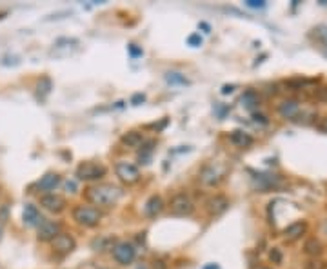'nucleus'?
<instances>
[{
  "label": "nucleus",
  "instance_id": "obj_1",
  "mask_svg": "<svg viewBox=\"0 0 327 269\" xmlns=\"http://www.w3.org/2000/svg\"><path fill=\"white\" fill-rule=\"evenodd\" d=\"M122 195V187L115 186V184H96V186H89L84 191L86 200L93 205H98V207H113L118 204Z\"/></svg>",
  "mask_w": 327,
  "mask_h": 269
},
{
  "label": "nucleus",
  "instance_id": "obj_2",
  "mask_svg": "<svg viewBox=\"0 0 327 269\" xmlns=\"http://www.w3.org/2000/svg\"><path fill=\"white\" fill-rule=\"evenodd\" d=\"M73 218H75L77 224L84 225V227H96L102 220V211L98 207H93V205L80 204L73 209Z\"/></svg>",
  "mask_w": 327,
  "mask_h": 269
},
{
  "label": "nucleus",
  "instance_id": "obj_3",
  "mask_svg": "<svg viewBox=\"0 0 327 269\" xmlns=\"http://www.w3.org/2000/svg\"><path fill=\"white\" fill-rule=\"evenodd\" d=\"M108 169L104 164L98 162H82L77 167V179L84 180V182H93V180H100L102 177H106Z\"/></svg>",
  "mask_w": 327,
  "mask_h": 269
},
{
  "label": "nucleus",
  "instance_id": "obj_4",
  "mask_svg": "<svg viewBox=\"0 0 327 269\" xmlns=\"http://www.w3.org/2000/svg\"><path fill=\"white\" fill-rule=\"evenodd\" d=\"M169 211L171 215L174 217H189L193 215L195 211V202L191 200L189 195L186 193H178V195H174L171 202H169Z\"/></svg>",
  "mask_w": 327,
  "mask_h": 269
},
{
  "label": "nucleus",
  "instance_id": "obj_5",
  "mask_svg": "<svg viewBox=\"0 0 327 269\" xmlns=\"http://www.w3.org/2000/svg\"><path fill=\"white\" fill-rule=\"evenodd\" d=\"M115 173H116V177L120 179V182L128 184V186H133V184H136V182L140 180V169H138L135 164L126 162V160L116 162Z\"/></svg>",
  "mask_w": 327,
  "mask_h": 269
},
{
  "label": "nucleus",
  "instance_id": "obj_6",
  "mask_svg": "<svg viewBox=\"0 0 327 269\" xmlns=\"http://www.w3.org/2000/svg\"><path fill=\"white\" fill-rule=\"evenodd\" d=\"M135 256H136V249L131 242H118L113 246V258H115L120 266L133 264Z\"/></svg>",
  "mask_w": 327,
  "mask_h": 269
},
{
  "label": "nucleus",
  "instance_id": "obj_7",
  "mask_svg": "<svg viewBox=\"0 0 327 269\" xmlns=\"http://www.w3.org/2000/svg\"><path fill=\"white\" fill-rule=\"evenodd\" d=\"M225 175V169L224 167H218L215 164H207L204 166V169L200 171V182L205 184V186H217L220 180L224 179Z\"/></svg>",
  "mask_w": 327,
  "mask_h": 269
},
{
  "label": "nucleus",
  "instance_id": "obj_8",
  "mask_svg": "<svg viewBox=\"0 0 327 269\" xmlns=\"http://www.w3.org/2000/svg\"><path fill=\"white\" fill-rule=\"evenodd\" d=\"M51 244H53V249H55V253H58V255H62V256L73 253L75 247H77L75 238L71 237V235H67V233H58L57 237L51 240Z\"/></svg>",
  "mask_w": 327,
  "mask_h": 269
},
{
  "label": "nucleus",
  "instance_id": "obj_9",
  "mask_svg": "<svg viewBox=\"0 0 327 269\" xmlns=\"http://www.w3.org/2000/svg\"><path fill=\"white\" fill-rule=\"evenodd\" d=\"M40 205L44 207V209H47L49 213H55V215H58V213H62L65 209V199L64 197H60V195H44L42 199H40Z\"/></svg>",
  "mask_w": 327,
  "mask_h": 269
},
{
  "label": "nucleus",
  "instance_id": "obj_10",
  "mask_svg": "<svg viewBox=\"0 0 327 269\" xmlns=\"http://www.w3.org/2000/svg\"><path fill=\"white\" fill-rule=\"evenodd\" d=\"M205 205H207V211L215 215V217H218V215H222V213L229 209V200L225 199L224 195H215L211 199H207Z\"/></svg>",
  "mask_w": 327,
  "mask_h": 269
},
{
  "label": "nucleus",
  "instance_id": "obj_11",
  "mask_svg": "<svg viewBox=\"0 0 327 269\" xmlns=\"http://www.w3.org/2000/svg\"><path fill=\"white\" fill-rule=\"evenodd\" d=\"M58 233H60V224H58V222H53V220H44L42 225L39 227V240H42V242L53 240Z\"/></svg>",
  "mask_w": 327,
  "mask_h": 269
},
{
  "label": "nucleus",
  "instance_id": "obj_12",
  "mask_svg": "<svg viewBox=\"0 0 327 269\" xmlns=\"http://www.w3.org/2000/svg\"><path fill=\"white\" fill-rule=\"evenodd\" d=\"M278 113L283 116V118H289V120H295L300 116V104L296 100H283L280 106H278Z\"/></svg>",
  "mask_w": 327,
  "mask_h": 269
},
{
  "label": "nucleus",
  "instance_id": "obj_13",
  "mask_svg": "<svg viewBox=\"0 0 327 269\" xmlns=\"http://www.w3.org/2000/svg\"><path fill=\"white\" fill-rule=\"evenodd\" d=\"M45 218L40 215V211L37 209V205L33 204H26V207H24V224L31 225V227H35V225H42V222H44Z\"/></svg>",
  "mask_w": 327,
  "mask_h": 269
},
{
  "label": "nucleus",
  "instance_id": "obj_14",
  "mask_svg": "<svg viewBox=\"0 0 327 269\" xmlns=\"http://www.w3.org/2000/svg\"><path fill=\"white\" fill-rule=\"evenodd\" d=\"M60 182H62V179H60L58 173H45L37 182V189H40V191H53V189H57L60 186Z\"/></svg>",
  "mask_w": 327,
  "mask_h": 269
},
{
  "label": "nucleus",
  "instance_id": "obj_15",
  "mask_svg": "<svg viewBox=\"0 0 327 269\" xmlns=\"http://www.w3.org/2000/svg\"><path fill=\"white\" fill-rule=\"evenodd\" d=\"M144 211H146V215H148L149 218H154L156 215H160V213L164 211V200H162V197H158V195L149 197V200L146 202Z\"/></svg>",
  "mask_w": 327,
  "mask_h": 269
},
{
  "label": "nucleus",
  "instance_id": "obj_16",
  "mask_svg": "<svg viewBox=\"0 0 327 269\" xmlns=\"http://www.w3.org/2000/svg\"><path fill=\"white\" fill-rule=\"evenodd\" d=\"M305 231H307V224L305 222H295V224H291L289 227L283 229V237H285V240L293 242V240H298Z\"/></svg>",
  "mask_w": 327,
  "mask_h": 269
},
{
  "label": "nucleus",
  "instance_id": "obj_17",
  "mask_svg": "<svg viewBox=\"0 0 327 269\" xmlns=\"http://www.w3.org/2000/svg\"><path fill=\"white\" fill-rule=\"evenodd\" d=\"M229 140L238 146V148H249L251 144H253V136L249 133H244V131H233L229 134Z\"/></svg>",
  "mask_w": 327,
  "mask_h": 269
},
{
  "label": "nucleus",
  "instance_id": "obj_18",
  "mask_svg": "<svg viewBox=\"0 0 327 269\" xmlns=\"http://www.w3.org/2000/svg\"><path fill=\"white\" fill-rule=\"evenodd\" d=\"M122 144L128 146V148H140L142 144H144V136L138 131H128L122 136Z\"/></svg>",
  "mask_w": 327,
  "mask_h": 269
},
{
  "label": "nucleus",
  "instance_id": "obj_19",
  "mask_svg": "<svg viewBox=\"0 0 327 269\" xmlns=\"http://www.w3.org/2000/svg\"><path fill=\"white\" fill-rule=\"evenodd\" d=\"M51 88H53L51 80L47 77H42L39 80V84H37V96H39L40 100H45V96L51 93Z\"/></svg>",
  "mask_w": 327,
  "mask_h": 269
},
{
  "label": "nucleus",
  "instance_id": "obj_20",
  "mask_svg": "<svg viewBox=\"0 0 327 269\" xmlns=\"http://www.w3.org/2000/svg\"><path fill=\"white\" fill-rule=\"evenodd\" d=\"M153 149H154V140L144 142L140 146V151H138V160H140L142 164H148L151 155H153Z\"/></svg>",
  "mask_w": 327,
  "mask_h": 269
},
{
  "label": "nucleus",
  "instance_id": "obj_21",
  "mask_svg": "<svg viewBox=\"0 0 327 269\" xmlns=\"http://www.w3.org/2000/svg\"><path fill=\"white\" fill-rule=\"evenodd\" d=\"M166 82L171 84V86H187L189 80L184 75L176 73V71H169V73H166Z\"/></svg>",
  "mask_w": 327,
  "mask_h": 269
},
{
  "label": "nucleus",
  "instance_id": "obj_22",
  "mask_svg": "<svg viewBox=\"0 0 327 269\" xmlns=\"http://www.w3.org/2000/svg\"><path fill=\"white\" fill-rule=\"evenodd\" d=\"M304 249H305V253L311 256H316L322 253V244L316 240V238H309L307 242H305V246H304Z\"/></svg>",
  "mask_w": 327,
  "mask_h": 269
},
{
  "label": "nucleus",
  "instance_id": "obj_23",
  "mask_svg": "<svg viewBox=\"0 0 327 269\" xmlns=\"http://www.w3.org/2000/svg\"><path fill=\"white\" fill-rule=\"evenodd\" d=\"M314 37L320 40L322 44V51L327 57V26H318L314 29Z\"/></svg>",
  "mask_w": 327,
  "mask_h": 269
},
{
  "label": "nucleus",
  "instance_id": "obj_24",
  "mask_svg": "<svg viewBox=\"0 0 327 269\" xmlns=\"http://www.w3.org/2000/svg\"><path fill=\"white\" fill-rule=\"evenodd\" d=\"M242 106L244 108H247V109H253L255 106L258 104V96H257V93L255 91H245L244 93V96H242Z\"/></svg>",
  "mask_w": 327,
  "mask_h": 269
},
{
  "label": "nucleus",
  "instance_id": "obj_25",
  "mask_svg": "<svg viewBox=\"0 0 327 269\" xmlns=\"http://www.w3.org/2000/svg\"><path fill=\"white\" fill-rule=\"evenodd\" d=\"M9 220V204L0 205V227Z\"/></svg>",
  "mask_w": 327,
  "mask_h": 269
},
{
  "label": "nucleus",
  "instance_id": "obj_26",
  "mask_svg": "<svg viewBox=\"0 0 327 269\" xmlns=\"http://www.w3.org/2000/svg\"><path fill=\"white\" fill-rule=\"evenodd\" d=\"M304 269H326V264L320 262V260H309V262L304 266Z\"/></svg>",
  "mask_w": 327,
  "mask_h": 269
},
{
  "label": "nucleus",
  "instance_id": "obj_27",
  "mask_svg": "<svg viewBox=\"0 0 327 269\" xmlns=\"http://www.w3.org/2000/svg\"><path fill=\"white\" fill-rule=\"evenodd\" d=\"M269 258H271V260H273V262H275V264H280V262H282V253H280V251H278V249H273V251H271V253H269Z\"/></svg>",
  "mask_w": 327,
  "mask_h": 269
},
{
  "label": "nucleus",
  "instance_id": "obj_28",
  "mask_svg": "<svg viewBox=\"0 0 327 269\" xmlns=\"http://www.w3.org/2000/svg\"><path fill=\"white\" fill-rule=\"evenodd\" d=\"M314 96H316L318 100H324V102H327V88H320V90L314 93Z\"/></svg>",
  "mask_w": 327,
  "mask_h": 269
},
{
  "label": "nucleus",
  "instance_id": "obj_29",
  "mask_svg": "<svg viewBox=\"0 0 327 269\" xmlns=\"http://www.w3.org/2000/svg\"><path fill=\"white\" fill-rule=\"evenodd\" d=\"M187 42H189V44H191V45H195V47H196V45L202 44V37H200V35H191V37L187 39Z\"/></svg>",
  "mask_w": 327,
  "mask_h": 269
},
{
  "label": "nucleus",
  "instance_id": "obj_30",
  "mask_svg": "<svg viewBox=\"0 0 327 269\" xmlns=\"http://www.w3.org/2000/svg\"><path fill=\"white\" fill-rule=\"evenodd\" d=\"M247 6L249 7H263L265 4H263L262 0H249V2H247Z\"/></svg>",
  "mask_w": 327,
  "mask_h": 269
},
{
  "label": "nucleus",
  "instance_id": "obj_31",
  "mask_svg": "<svg viewBox=\"0 0 327 269\" xmlns=\"http://www.w3.org/2000/svg\"><path fill=\"white\" fill-rule=\"evenodd\" d=\"M253 118H255L257 122H260V124H263V126H265V124L269 122L267 118H265V116H263V115H258V113H255V115H253Z\"/></svg>",
  "mask_w": 327,
  "mask_h": 269
},
{
  "label": "nucleus",
  "instance_id": "obj_32",
  "mask_svg": "<svg viewBox=\"0 0 327 269\" xmlns=\"http://www.w3.org/2000/svg\"><path fill=\"white\" fill-rule=\"evenodd\" d=\"M129 51H131V55H135V57L136 55H142V51L140 49H136L135 45H129Z\"/></svg>",
  "mask_w": 327,
  "mask_h": 269
},
{
  "label": "nucleus",
  "instance_id": "obj_33",
  "mask_svg": "<svg viewBox=\"0 0 327 269\" xmlns=\"http://www.w3.org/2000/svg\"><path fill=\"white\" fill-rule=\"evenodd\" d=\"M233 90H235V86H224L222 93H224V95H227V93H233Z\"/></svg>",
  "mask_w": 327,
  "mask_h": 269
},
{
  "label": "nucleus",
  "instance_id": "obj_34",
  "mask_svg": "<svg viewBox=\"0 0 327 269\" xmlns=\"http://www.w3.org/2000/svg\"><path fill=\"white\" fill-rule=\"evenodd\" d=\"M154 269H166V264L158 260V262H154Z\"/></svg>",
  "mask_w": 327,
  "mask_h": 269
},
{
  "label": "nucleus",
  "instance_id": "obj_35",
  "mask_svg": "<svg viewBox=\"0 0 327 269\" xmlns=\"http://www.w3.org/2000/svg\"><path fill=\"white\" fill-rule=\"evenodd\" d=\"M204 269H218V266H215V264H211V266H205Z\"/></svg>",
  "mask_w": 327,
  "mask_h": 269
},
{
  "label": "nucleus",
  "instance_id": "obj_36",
  "mask_svg": "<svg viewBox=\"0 0 327 269\" xmlns=\"http://www.w3.org/2000/svg\"><path fill=\"white\" fill-rule=\"evenodd\" d=\"M324 129H326V131H327V120H326V124H324Z\"/></svg>",
  "mask_w": 327,
  "mask_h": 269
},
{
  "label": "nucleus",
  "instance_id": "obj_37",
  "mask_svg": "<svg viewBox=\"0 0 327 269\" xmlns=\"http://www.w3.org/2000/svg\"><path fill=\"white\" fill-rule=\"evenodd\" d=\"M0 240H2V227H0Z\"/></svg>",
  "mask_w": 327,
  "mask_h": 269
},
{
  "label": "nucleus",
  "instance_id": "obj_38",
  "mask_svg": "<svg viewBox=\"0 0 327 269\" xmlns=\"http://www.w3.org/2000/svg\"><path fill=\"white\" fill-rule=\"evenodd\" d=\"M138 269H146V268H138Z\"/></svg>",
  "mask_w": 327,
  "mask_h": 269
},
{
  "label": "nucleus",
  "instance_id": "obj_39",
  "mask_svg": "<svg viewBox=\"0 0 327 269\" xmlns=\"http://www.w3.org/2000/svg\"><path fill=\"white\" fill-rule=\"evenodd\" d=\"M260 269H267V268H260Z\"/></svg>",
  "mask_w": 327,
  "mask_h": 269
}]
</instances>
